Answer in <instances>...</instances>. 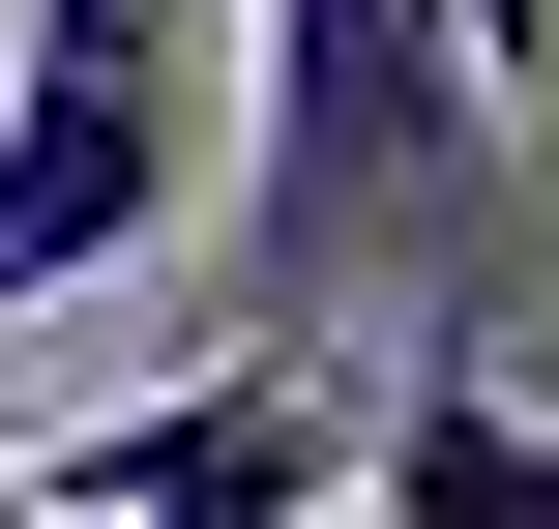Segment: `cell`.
Listing matches in <instances>:
<instances>
[{
  "instance_id": "2",
  "label": "cell",
  "mask_w": 559,
  "mask_h": 529,
  "mask_svg": "<svg viewBox=\"0 0 559 529\" xmlns=\"http://www.w3.org/2000/svg\"><path fill=\"white\" fill-rule=\"evenodd\" d=\"M206 206V88H177V0H29L0 29V324L59 294H147Z\"/></svg>"
},
{
  "instance_id": "3",
  "label": "cell",
  "mask_w": 559,
  "mask_h": 529,
  "mask_svg": "<svg viewBox=\"0 0 559 529\" xmlns=\"http://www.w3.org/2000/svg\"><path fill=\"white\" fill-rule=\"evenodd\" d=\"M29 501L59 529H354V353H324V324H236L206 383L88 412Z\"/></svg>"
},
{
  "instance_id": "1",
  "label": "cell",
  "mask_w": 559,
  "mask_h": 529,
  "mask_svg": "<svg viewBox=\"0 0 559 529\" xmlns=\"http://www.w3.org/2000/svg\"><path fill=\"white\" fill-rule=\"evenodd\" d=\"M501 177V88L442 0H265L236 59V324H354V265H442Z\"/></svg>"
},
{
  "instance_id": "4",
  "label": "cell",
  "mask_w": 559,
  "mask_h": 529,
  "mask_svg": "<svg viewBox=\"0 0 559 529\" xmlns=\"http://www.w3.org/2000/svg\"><path fill=\"white\" fill-rule=\"evenodd\" d=\"M354 501L383 529H559V412L501 383V324H413L354 383Z\"/></svg>"
}]
</instances>
